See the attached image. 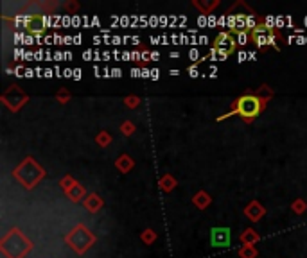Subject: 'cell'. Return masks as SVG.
<instances>
[{
  "label": "cell",
  "instance_id": "obj_15",
  "mask_svg": "<svg viewBox=\"0 0 307 258\" xmlns=\"http://www.w3.org/2000/svg\"><path fill=\"white\" fill-rule=\"evenodd\" d=\"M259 240H261V235H259V231H255L253 228H245V230L241 231L239 242L243 246H255Z\"/></svg>",
  "mask_w": 307,
  "mask_h": 258
},
{
  "label": "cell",
  "instance_id": "obj_12",
  "mask_svg": "<svg viewBox=\"0 0 307 258\" xmlns=\"http://www.w3.org/2000/svg\"><path fill=\"white\" fill-rule=\"evenodd\" d=\"M83 206H84V210H86V212H90V214H97V212H101V208L104 206V199L101 198L99 194L92 192V194H88V196L84 198Z\"/></svg>",
  "mask_w": 307,
  "mask_h": 258
},
{
  "label": "cell",
  "instance_id": "obj_22",
  "mask_svg": "<svg viewBox=\"0 0 307 258\" xmlns=\"http://www.w3.org/2000/svg\"><path fill=\"white\" fill-rule=\"evenodd\" d=\"M291 212L293 214H296V215H304L307 212V201L306 199H302V198H298V199H295L293 203H291Z\"/></svg>",
  "mask_w": 307,
  "mask_h": 258
},
{
  "label": "cell",
  "instance_id": "obj_13",
  "mask_svg": "<svg viewBox=\"0 0 307 258\" xmlns=\"http://www.w3.org/2000/svg\"><path fill=\"white\" fill-rule=\"evenodd\" d=\"M115 169L121 172V174H128L135 169V159L129 156V154H121L117 159H115Z\"/></svg>",
  "mask_w": 307,
  "mask_h": 258
},
{
  "label": "cell",
  "instance_id": "obj_24",
  "mask_svg": "<svg viewBox=\"0 0 307 258\" xmlns=\"http://www.w3.org/2000/svg\"><path fill=\"white\" fill-rule=\"evenodd\" d=\"M140 97L139 95H128V97H124V106L126 108H129V110H137L140 106Z\"/></svg>",
  "mask_w": 307,
  "mask_h": 258
},
{
  "label": "cell",
  "instance_id": "obj_4",
  "mask_svg": "<svg viewBox=\"0 0 307 258\" xmlns=\"http://www.w3.org/2000/svg\"><path fill=\"white\" fill-rule=\"evenodd\" d=\"M250 40L261 52H266L268 49H279V43H286L284 36L271 23V18L261 20L257 27L250 33Z\"/></svg>",
  "mask_w": 307,
  "mask_h": 258
},
{
  "label": "cell",
  "instance_id": "obj_1",
  "mask_svg": "<svg viewBox=\"0 0 307 258\" xmlns=\"http://www.w3.org/2000/svg\"><path fill=\"white\" fill-rule=\"evenodd\" d=\"M264 108H266V104L259 99L257 95L253 94V92H246V94L239 95V97L232 102V110H230L228 113L218 117V122L225 120V119H228V117L237 115L241 117V120L245 122V124H251V122L263 113Z\"/></svg>",
  "mask_w": 307,
  "mask_h": 258
},
{
  "label": "cell",
  "instance_id": "obj_23",
  "mask_svg": "<svg viewBox=\"0 0 307 258\" xmlns=\"http://www.w3.org/2000/svg\"><path fill=\"white\" fill-rule=\"evenodd\" d=\"M95 143L99 145V147H102V149H106L110 143H112V135L108 131H101L97 137H95Z\"/></svg>",
  "mask_w": 307,
  "mask_h": 258
},
{
  "label": "cell",
  "instance_id": "obj_19",
  "mask_svg": "<svg viewBox=\"0 0 307 258\" xmlns=\"http://www.w3.org/2000/svg\"><path fill=\"white\" fill-rule=\"evenodd\" d=\"M253 94L257 95V97H259L261 100H263L264 104H268L269 100L273 99V95H275V94H273V90L269 88L268 84H261V86H259L257 90H253Z\"/></svg>",
  "mask_w": 307,
  "mask_h": 258
},
{
  "label": "cell",
  "instance_id": "obj_3",
  "mask_svg": "<svg viewBox=\"0 0 307 258\" xmlns=\"http://www.w3.org/2000/svg\"><path fill=\"white\" fill-rule=\"evenodd\" d=\"M33 247V240L23 235L20 228H11L0 238V251L6 258H25Z\"/></svg>",
  "mask_w": 307,
  "mask_h": 258
},
{
  "label": "cell",
  "instance_id": "obj_27",
  "mask_svg": "<svg viewBox=\"0 0 307 258\" xmlns=\"http://www.w3.org/2000/svg\"><path fill=\"white\" fill-rule=\"evenodd\" d=\"M121 133H123L124 137H131V135H135V131H137V126H135L133 122H129V120H126V122H123L121 124Z\"/></svg>",
  "mask_w": 307,
  "mask_h": 258
},
{
  "label": "cell",
  "instance_id": "obj_7",
  "mask_svg": "<svg viewBox=\"0 0 307 258\" xmlns=\"http://www.w3.org/2000/svg\"><path fill=\"white\" fill-rule=\"evenodd\" d=\"M239 43H237V36L235 33L232 31H223V33H219L212 41V52L210 54L214 56V60H219L223 61L226 58L234 54L235 50H237Z\"/></svg>",
  "mask_w": 307,
  "mask_h": 258
},
{
  "label": "cell",
  "instance_id": "obj_6",
  "mask_svg": "<svg viewBox=\"0 0 307 258\" xmlns=\"http://www.w3.org/2000/svg\"><path fill=\"white\" fill-rule=\"evenodd\" d=\"M95 240H97V238H95V235L92 233V230H90L86 224H81V222L74 226L72 230L65 235V244H67L70 249H74L78 255H84L88 249H92Z\"/></svg>",
  "mask_w": 307,
  "mask_h": 258
},
{
  "label": "cell",
  "instance_id": "obj_8",
  "mask_svg": "<svg viewBox=\"0 0 307 258\" xmlns=\"http://www.w3.org/2000/svg\"><path fill=\"white\" fill-rule=\"evenodd\" d=\"M0 100H2V104L6 106L9 111L18 113V111L29 102V95L25 94L18 84H11V86H7V88L2 92Z\"/></svg>",
  "mask_w": 307,
  "mask_h": 258
},
{
  "label": "cell",
  "instance_id": "obj_29",
  "mask_svg": "<svg viewBox=\"0 0 307 258\" xmlns=\"http://www.w3.org/2000/svg\"><path fill=\"white\" fill-rule=\"evenodd\" d=\"M235 36H237V43H239L241 47H245V45L251 43L250 33H235Z\"/></svg>",
  "mask_w": 307,
  "mask_h": 258
},
{
  "label": "cell",
  "instance_id": "obj_10",
  "mask_svg": "<svg viewBox=\"0 0 307 258\" xmlns=\"http://www.w3.org/2000/svg\"><path fill=\"white\" fill-rule=\"evenodd\" d=\"M210 244L214 247H230V244H232L230 228H212L210 230Z\"/></svg>",
  "mask_w": 307,
  "mask_h": 258
},
{
  "label": "cell",
  "instance_id": "obj_31",
  "mask_svg": "<svg viewBox=\"0 0 307 258\" xmlns=\"http://www.w3.org/2000/svg\"><path fill=\"white\" fill-rule=\"evenodd\" d=\"M187 72H189L190 77H198V65H192L187 68Z\"/></svg>",
  "mask_w": 307,
  "mask_h": 258
},
{
  "label": "cell",
  "instance_id": "obj_9",
  "mask_svg": "<svg viewBox=\"0 0 307 258\" xmlns=\"http://www.w3.org/2000/svg\"><path fill=\"white\" fill-rule=\"evenodd\" d=\"M23 29L31 36H43L47 31V18L41 15H29L23 22Z\"/></svg>",
  "mask_w": 307,
  "mask_h": 258
},
{
  "label": "cell",
  "instance_id": "obj_25",
  "mask_svg": "<svg viewBox=\"0 0 307 258\" xmlns=\"http://www.w3.org/2000/svg\"><path fill=\"white\" fill-rule=\"evenodd\" d=\"M76 183H78V179H76V178H72L70 174H67V176H63L61 179H60V187H61L63 192H67L68 188H72Z\"/></svg>",
  "mask_w": 307,
  "mask_h": 258
},
{
  "label": "cell",
  "instance_id": "obj_21",
  "mask_svg": "<svg viewBox=\"0 0 307 258\" xmlns=\"http://www.w3.org/2000/svg\"><path fill=\"white\" fill-rule=\"evenodd\" d=\"M237 255H239V258H257L259 251L255 246H241L237 249Z\"/></svg>",
  "mask_w": 307,
  "mask_h": 258
},
{
  "label": "cell",
  "instance_id": "obj_14",
  "mask_svg": "<svg viewBox=\"0 0 307 258\" xmlns=\"http://www.w3.org/2000/svg\"><path fill=\"white\" fill-rule=\"evenodd\" d=\"M68 201H72V203H83L84 198H86V188L81 185V183H76L72 188H68L67 192H65Z\"/></svg>",
  "mask_w": 307,
  "mask_h": 258
},
{
  "label": "cell",
  "instance_id": "obj_26",
  "mask_svg": "<svg viewBox=\"0 0 307 258\" xmlns=\"http://www.w3.org/2000/svg\"><path fill=\"white\" fill-rule=\"evenodd\" d=\"M56 100L60 104H67L68 100H72V94L67 88H60L56 92Z\"/></svg>",
  "mask_w": 307,
  "mask_h": 258
},
{
  "label": "cell",
  "instance_id": "obj_32",
  "mask_svg": "<svg viewBox=\"0 0 307 258\" xmlns=\"http://www.w3.org/2000/svg\"><path fill=\"white\" fill-rule=\"evenodd\" d=\"M160 60V54L158 52H151V61H158Z\"/></svg>",
  "mask_w": 307,
  "mask_h": 258
},
{
  "label": "cell",
  "instance_id": "obj_18",
  "mask_svg": "<svg viewBox=\"0 0 307 258\" xmlns=\"http://www.w3.org/2000/svg\"><path fill=\"white\" fill-rule=\"evenodd\" d=\"M219 4H221L219 0H192V6L198 7L203 15H210Z\"/></svg>",
  "mask_w": 307,
  "mask_h": 258
},
{
  "label": "cell",
  "instance_id": "obj_5",
  "mask_svg": "<svg viewBox=\"0 0 307 258\" xmlns=\"http://www.w3.org/2000/svg\"><path fill=\"white\" fill-rule=\"evenodd\" d=\"M45 174H47L45 169L33 158V156L23 158L22 161L15 167V170H13V178H15L25 190H33V188L38 187V183L43 179Z\"/></svg>",
  "mask_w": 307,
  "mask_h": 258
},
{
  "label": "cell",
  "instance_id": "obj_30",
  "mask_svg": "<svg viewBox=\"0 0 307 258\" xmlns=\"http://www.w3.org/2000/svg\"><path fill=\"white\" fill-rule=\"evenodd\" d=\"M129 60L133 61V63H137V65H140V61H142V45H140L139 49L131 50V54H129Z\"/></svg>",
  "mask_w": 307,
  "mask_h": 258
},
{
  "label": "cell",
  "instance_id": "obj_2",
  "mask_svg": "<svg viewBox=\"0 0 307 258\" xmlns=\"http://www.w3.org/2000/svg\"><path fill=\"white\" fill-rule=\"evenodd\" d=\"M226 20L232 33H251L261 22L257 20V13L241 0L226 11Z\"/></svg>",
  "mask_w": 307,
  "mask_h": 258
},
{
  "label": "cell",
  "instance_id": "obj_28",
  "mask_svg": "<svg viewBox=\"0 0 307 258\" xmlns=\"http://www.w3.org/2000/svg\"><path fill=\"white\" fill-rule=\"evenodd\" d=\"M63 7L67 9L68 15H76V13L79 11V2L78 0H67V2L63 4Z\"/></svg>",
  "mask_w": 307,
  "mask_h": 258
},
{
  "label": "cell",
  "instance_id": "obj_16",
  "mask_svg": "<svg viewBox=\"0 0 307 258\" xmlns=\"http://www.w3.org/2000/svg\"><path fill=\"white\" fill-rule=\"evenodd\" d=\"M210 203H212V198L208 196V192H205V190H200V192H196L194 196H192V204H194L198 210H207L208 206H210Z\"/></svg>",
  "mask_w": 307,
  "mask_h": 258
},
{
  "label": "cell",
  "instance_id": "obj_20",
  "mask_svg": "<svg viewBox=\"0 0 307 258\" xmlns=\"http://www.w3.org/2000/svg\"><path fill=\"white\" fill-rule=\"evenodd\" d=\"M157 238H158V235L153 228H145V230L140 233V240L144 242L145 246H153V244L157 242Z\"/></svg>",
  "mask_w": 307,
  "mask_h": 258
},
{
  "label": "cell",
  "instance_id": "obj_17",
  "mask_svg": "<svg viewBox=\"0 0 307 258\" xmlns=\"http://www.w3.org/2000/svg\"><path fill=\"white\" fill-rule=\"evenodd\" d=\"M158 187H160L162 192L169 194L178 187V181H176V178H174L173 174H162V176L158 178Z\"/></svg>",
  "mask_w": 307,
  "mask_h": 258
},
{
  "label": "cell",
  "instance_id": "obj_11",
  "mask_svg": "<svg viewBox=\"0 0 307 258\" xmlns=\"http://www.w3.org/2000/svg\"><path fill=\"white\" fill-rule=\"evenodd\" d=\"M243 212H245V215L251 220V222H259V220H261L264 215H266V208H264V206L259 203V201H255V199L246 204Z\"/></svg>",
  "mask_w": 307,
  "mask_h": 258
}]
</instances>
